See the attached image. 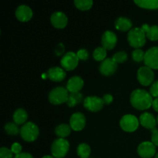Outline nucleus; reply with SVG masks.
Returning <instances> with one entry per match:
<instances>
[{"label":"nucleus","mask_w":158,"mask_h":158,"mask_svg":"<svg viewBox=\"0 0 158 158\" xmlns=\"http://www.w3.org/2000/svg\"><path fill=\"white\" fill-rule=\"evenodd\" d=\"M153 101L152 96L144 89H135L131 95V103L132 106L140 110H144L151 107Z\"/></svg>","instance_id":"1"},{"label":"nucleus","mask_w":158,"mask_h":158,"mask_svg":"<svg viewBox=\"0 0 158 158\" xmlns=\"http://www.w3.org/2000/svg\"><path fill=\"white\" fill-rule=\"evenodd\" d=\"M146 34L141 28H134L127 34V40L132 47L139 49L146 43Z\"/></svg>","instance_id":"2"},{"label":"nucleus","mask_w":158,"mask_h":158,"mask_svg":"<svg viewBox=\"0 0 158 158\" xmlns=\"http://www.w3.org/2000/svg\"><path fill=\"white\" fill-rule=\"evenodd\" d=\"M69 149V143L66 139L58 138L54 140L51 146V153L55 158H63Z\"/></svg>","instance_id":"3"},{"label":"nucleus","mask_w":158,"mask_h":158,"mask_svg":"<svg viewBox=\"0 0 158 158\" xmlns=\"http://www.w3.org/2000/svg\"><path fill=\"white\" fill-rule=\"evenodd\" d=\"M40 131L39 128L35 123L32 122L26 123L20 129V134L21 137L25 141L33 142L38 137Z\"/></svg>","instance_id":"4"},{"label":"nucleus","mask_w":158,"mask_h":158,"mask_svg":"<svg viewBox=\"0 0 158 158\" xmlns=\"http://www.w3.org/2000/svg\"><path fill=\"white\" fill-rule=\"evenodd\" d=\"M69 94L67 89L63 87H56L49 94V100L54 105H59L67 102Z\"/></svg>","instance_id":"5"},{"label":"nucleus","mask_w":158,"mask_h":158,"mask_svg":"<svg viewBox=\"0 0 158 158\" xmlns=\"http://www.w3.org/2000/svg\"><path fill=\"white\" fill-rule=\"evenodd\" d=\"M122 129L127 132H134L138 128L139 120L137 117L131 114L123 116L120 122Z\"/></svg>","instance_id":"6"},{"label":"nucleus","mask_w":158,"mask_h":158,"mask_svg":"<svg viewBox=\"0 0 158 158\" xmlns=\"http://www.w3.org/2000/svg\"><path fill=\"white\" fill-rule=\"evenodd\" d=\"M154 73L152 69L148 66H142L137 72V80L143 86H148L154 81Z\"/></svg>","instance_id":"7"},{"label":"nucleus","mask_w":158,"mask_h":158,"mask_svg":"<svg viewBox=\"0 0 158 158\" xmlns=\"http://www.w3.org/2000/svg\"><path fill=\"white\" fill-rule=\"evenodd\" d=\"M79 63V58L77 53L73 52H69L65 54L61 59V66L65 70H73L77 66Z\"/></svg>","instance_id":"8"},{"label":"nucleus","mask_w":158,"mask_h":158,"mask_svg":"<svg viewBox=\"0 0 158 158\" xmlns=\"http://www.w3.org/2000/svg\"><path fill=\"white\" fill-rule=\"evenodd\" d=\"M144 63L151 69H158V47H152L145 52Z\"/></svg>","instance_id":"9"},{"label":"nucleus","mask_w":158,"mask_h":158,"mask_svg":"<svg viewBox=\"0 0 158 158\" xmlns=\"http://www.w3.org/2000/svg\"><path fill=\"white\" fill-rule=\"evenodd\" d=\"M84 107L92 112H97L103 108L104 105L103 99L97 97H87L83 102Z\"/></svg>","instance_id":"10"},{"label":"nucleus","mask_w":158,"mask_h":158,"mask_svg":"<svg viewBox=\"0 0 158 158\" xmlns=\"http://www.w3.org/2000/svg\"><path fill=\"white\" fill-rule=\"evenodd\" d=\"M137 153L142 158H151L155 155L156 147L152 142H143L139 145Z\"/></svg>","instance_id":"11"},{"label":"nucleus","mask_w":158,"mask_h":158,"mask_svg":"<svg viewBox=\"0 0 158 158\" xmlns=\"http://www.w3.org/2000/svg\"><path fill=\"white\" fill-rule=\"evenodd\" d=\"M69 126L75 131H80L85 127L86 118L81 113H75L73 114L69 120Z\"/></svg>","instance_id":"12"},{"label":"nucleus","mask_w":158,"mask_h":158,"mask_svg":"<svg viewBox=\"0 0 158 158\" xmlns=\"http://www.w3.org/2000/svg\"><path fill=\"white\" fill-rule=\"evenodd\" d=\"M100 72L104 76H110L116 72L117 69V63L112 58L105 59L100 66Z\"/></svg>","instance_id":"13"},{"label":"nucleus","mask_w":158,"mask_h":158,"mask_svg":"<svg viewBox=\"0 0 158 158\" xmlns=\"http://www.w3.org/2000/svg\"><path fill=\"white\" fill-rule=\"evenodd\" d=\"M117 37L114 32L108 30L106 31L103 34L101 43L102 45H103V47L105 49H108V50L113 49L115 47L116 44H117Z\"/></svg>","instance_id":"14"},{"label":"nucleus","mask_w":158,"mask_h":158,"mask_svg":"<svg viewBox=\"0 0 158 158\" xmlns=\"http://www.w3.org/2000/svg\"><path fill=\"white\" fill-rule=\"evenodd\" d=\"M51 23L52 26L58 29H63L67 25L68 19L62 12H56L51 15Z\"/></svg>","instance_id":"15"},{"label":"nucleus","mask_w":158,"mask_h":158,"mask_svg":"<svg viewBox=\"0 0 158 158\" xmlns=\"http://www.w3.org/2000/svg\"><path fill=\"white\" fill-rule=\"evenodd\" d=\"M15 16L19 21L27 22L32 17V11L29 6L22 5L17 8L15 11Z\"/></svg>","instance_id":"16"},{"label":"nucleus","mask_w":158,"mask_h":158,"mask_svg":"<svg viewBox=\"0 0 158 158\" xmlns=\"http://www.w3.org/2000/svg\"><path fill=\"white\" fill-rule=\"evenodd\" d=\"M140 123L147 129L154 130L155 129L156 123H157V120L154 115L150 113H143L140 117Z\"/></svg>","instance_id":"17"},{"label":"nucleus","mask_w":158,"mask_h":158,"mask_svg":"<svg viewBox=\"0 0 158 158\" xmlns=\"http://www.w3.org/2000/svg\"><path fill=\"white\" fill-rule=\"evenodd\" d=\"M83 80L80 77H73L68 80L66 89L70 93H78L83 88Z\"/></svg>","instance_id":"18"},{"label":"nucleus","mask_w":158,"mask_h":158,"mask_svg":"<svg viewBox=\"0 0 158 158\" xmlns=\"http://www.w3.org/2000/svg\"><path fill=\"white\" fill-rule=\"evenodd\" d=\"M48 78L55 82H60L66 77V72L63 68L52 67L49 69L47 72Z\"/></svg>","instance_id":"19"},{"label":"nucleus","mask_w":158,"mask_h":158,"mask_svg":"<svg viewBox=\"0 0 158 158\" xmlns=\"http://www.w3.org/2000/svg\"><path fill=\"white\" fill-rule=\"evenodd\" d=\"M141 29L144 31L146 36L152 41L158 40V26H149L148 24H143Z\"/></svg>","instance_id":"20"},{"label":"nucleus","mask_w":158,"mask_h":158,"mask_svg":"<svg viewBox=\"0 0 158 158\" xmlns=\"http://www.w3.org/2000/svg\"><path fill=\"white\" fill-rule=\"evenodd\" d=\"M132 26V23L126 17H120L115 22L116 29L120 31H128Z\"/></svg>","instance_id":"21"},{"label":"nucleus","mask_w":158,"mask_h":158,"mask_svg":"<svg viewBox=\"0 0 158 158\" xmlns=\"http://www.w3.org/2000/svg\"><path fill=\"white\" fill-rule=\"evenodd\" d=\"M27 118V113L23 109H17L13 114L14 123H16L17 125H21L25 123Z\"/></svg>","instance_id":"22"},{"label":"nucleus","mask_w":158,"mask_h":158,"mask_svg":"<svg viewBox=\"0 0 158 158\" xmlns=\"http://www.w3.org/2000/svg\"><path fill=\"white\" fill-rule=\"evenodd\" d=\"M134 3L139 7L148 9H158V0H135Z\"/></svg>","instance_id":"23"},{"label":"nucleus","mask_w":158,"mask_h":158,"mask_svg":"<svg viewBox=\"0 0 158 158\" xmlns=\"http://www.w3.org/2000/svg\"><path fill=\"white\" fill-rule=\"evenodd\" d=\"M71 127L68 124L62 123L57 126L55 129V134L58 136L60 138H64L69 135L71 132Z\"/></svg>","instance_id":"24"},{"label":"nucleus","mask_w":158,"mask_h":158,"mask_svg":"<svg viewBox=\"0 0 158 158\" xmlns=\"http://www.w3.org/2000/svg\"><path fill=\"white\" fill-rule=\"evenodd\" d=\"M82 100H83V95L80 93H70L69 94L66 103L70 107H73L79 104L82 101Z\"/></svg>","instance_id":"25"},{"label":"nucleus","mask_w":158,"mask_h":158,"mask_svg":"<svg viewBox=\"0 0 158 158\" xmlns=\"http://www.w3.org/2000/svg\"><path fill=\"white\" fill-rule=\"evenodd\" d=\"M90 148L86 143H81L77 148V154L81 158H88L90 155Z\"/></svg>","instance_id":"26"},{"label":"nucleus","mask_w":158,"mask_h":158,"mask_svg":"<svg viewBox=\"0 0 158 158\" xmlns=\"http://www.w3.org/2000/svg\"><path fill=\"white\" fill-rule=\"evenodd\" d=\"M74 4L77 9L84 11L90 9L94 2L92 0H75Z\"/></svg>","instance_id":"27"},{"label":"nucleus","mask_w":158,"mask_h":158,"mask_svg":"<svg viewBox=\"0 0 158 158\" xmlns=\"http://www.w3.org/2000/svg\"><path fill=\"white\" fill-rule=\"evenodd\" d=\"M93 56L97 61L103 62L106 56V49H105L103 47H97L94 50Z\"/></svg>","instance_id":"28"},{"label":"nucleus","mask_w":158,"mask_h":158,"mask_svg":"<svg viewBox=\"0 0 158 158\" xmlns=\"http://www.w3.org/2000/svg\"><path fill=\"white\" fill-rule=\"evenodd\" d=\"M5 131L9 135H16V134H19V132H20V130L19 129L18 125L15 123H12V122L8 123L5 126Z\"/></svg>","instance_id":"29"},{"label":"nucleus","mask_w":158,"mask_h":158,"mask_svg":"<svg viewBox=\"0 0 158 158\" xmlns=\"http://www.w3.org/2000/svg\"><path fill=\"white\" fill-rule=\"evenodd\" d=\"M112 59L114 60V61L117 63H124L127 60V54L125 52H118L117 53H115L114 55V56L112 57Z\"/></svg>","instance_id":"30"},{"label":"nucleus","mask_w":158,"mask_h":158,"mask_svg":"<svg viewBox=\"0 0 158 158\" xmlns=\"http://www.w3.org/2000/svg\"><path fill=\"white\" fill-rule=\"evenodd\" d=\"M132 57L134 61L136 62H141L142 60H144L145 52L140 49H136L134 50L132 53Z\"/></svg>","instance_id":"31"},{"label":"nucleus","mask_w":158,"mask_h":158,"mask_svg":"<svg viewBox=\"0 0 158 158\" xmlns=\"http://www.w3.org/2000/svg\"><path fill=\"white\" fill-rule=\"evenodd\" d=\"M13 153L12 151L6 148H2L0 149V158H12Z\"/></svg>","instance_id":"32"},{"label":"nucleus","mask_w":158,"mask_h":158,"mask_svg":"<svg viewBox=\"0 0 158 158\" xmlns=\"http://www.w3.org/2000/svg\"><path fill=\"white\" fill-rule=\"evenodd\" d=\"M150 94L152 97L158 98V81H155L151 86Z\"/></svg>","instance_id":"33"},{"label":"nucleus","mask_w":158,"mask_h":158,"mask_svg":"<svg viewBox=\"0 0 158 158\" xmlns=\"http://www.w3.org/2000/svg\"><path fill=\"white\" fill-rule=\"evenodd\" d=\"M77 55L78 56L79 60H87L88 57H89V53H88L87 51L84 49H81L77 52Z\"/></svg>","instance_id":"34"},{"label":"nucleus","mask_w":158,"mask_h":158,"mask_svg":"<svg viewBox=\"0 0 158 158\" xmlns=\"http://www.w3.org/2000/svg\"><path fill=\"white\" fill-rule=\"evenodd\" d=\"M11 151L15 155H18V154H21L22 151V146L18 143H14L13 144L11 147Z\"/></svg>","instance_id":"35"},{"label":"nucleus","mask_w":158,"mask_h":158,"mask_svg":"<svg viewBox=\"0 0 158 158\" xmlns=\"http://www.w3.org/2000/svg\"><path fill=\"white\" fill-rule=\"evenodd\" d=\"M151 131H152V137H151L152 143L155 146H158V130L155 128L154 130H151Z\"/></svg>","instance_id":"36"},{"label":"nucleus","mask_w":158,"mask_h":158,"mask_svg":"<svg viewBox=\"0 0 158 158\" xmlns=\"http://www.w3.org/2000/svg\"><path fill=\"white\" fill-rule=\"evenodd\" d=\"M103 100L104 102V104H110V103H112L113 101V97L110 94H106V95L103 96Z\"/></svg>","instance_id":"37"},{"label":"nucleus","mask_w":158,"mask_h":158,"mask_svg":"<svg viewBox=\"0 0 158 158\" xmlns=\"http://www.w3.org/2000/svg\"><path fill=\"white\" fill-rule=\"evenodd\" d=\"M63 52H64V46H63V44L60 43V44L58 45L56 49V53L58 56H60L61 55V54H63Z\"/></svg>","instance_id":"38"},{"label":"nucleus","mask_w":158,"mask_h":158,"mask_svg":"<svg viewBox=\"0 0 158 158\" xmlns=\"http://www.w3.org/2000/svg\"><path fill=\"white\" fill-rule=\"evenodd\" d=\"M14 158H33L32 156L29 153H21V154L15 155Z\"/></svg>","instance_id":"39"},{"label":"nucleus","mask_w":158,"mask_h":158,"mask_svg":"<svg viewBox=\"0 0 158 158\" xmlns=\"http://www.w3.org/2000/svg\"><path fill=\"white\" fill-rule=\"evenodd\" d=\"M152 106L154 109V110H156L157 112H158V98L154 99L152 103Z\"/></svg>","instance_id":"40"},{"label":"nucleus","mask_w":158,"mask_h":158,"mask_svg":"<svg viewBox=\"0 0 158 158\" xmlns=\"http://www.w3.org/2000/svg\"><path fill=\"white\" fill-rule=\"evenodd\" d=\"M42 158H55L54 157H52V156H49V155H46V156H44Z\"/></svg>","instance_id":"41"},{"label":"nucleus","mask_w":158,"mask_h":158,"mask_svg":"<svg viewBox=\"0 0 158 158\" xmlns=\"http://www.w3.org/2000/svg\"><path fill=\"white\" fill-rule=\"evenodd\" d=\"M155 158H158V153L157 154H156V156H155Z\"/></svg>","instance_id":"42"},{"label":"nucleus","mask_w":158,"mask_h":158,"mask_svg":"<svg viewBox=\"0 0 158 158\" xmlns=\"http://www.w3.org/2000/svg\"><path fill=\"white\" fill-rule=\"evenodd\" d=\"M157 123H158V116H157Z\"/></svg>","instance_id":"43"}]
</instances>
